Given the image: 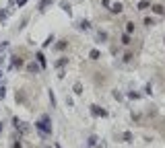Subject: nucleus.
<instances>
[{
    "mask_svg": "<svg viewBox=\"0 0 165 148\" xmlns=\"http://www.w3.org/2000/svg\"><path fill=\"white\" fill-rule=\"evenodd\" d=\"M79 29H82V31H89V29H91V23H89L87 19H82V21H79Z\"/></svg>",
    "mask_w": 165,
    "mask_h": 148,
    "instance_id": "nucleus-15",
    "label": "nucleus"
},
{
    "mask_svg": "<svg viewBox=\"0 0 165 148\" xmlns=\"http://www.w3.org/2000/svg\"><path fill=\"white\" fill-rule=\"evenodd\" d=\"M12 125H15V130H17L21 136H25V134H29V132H31V128L25 124V121H21L19 117H12Z\"/></svg>",
    "mask_w": 165,
    "mask_h": 148,
    "instance_id": "nucleus-2",
    "label": "nucleus"
},
{
    "mask_svg": "<svg viewBox=\"0 0 165 148\" xmlns=\"http://www.w3.org/2000/svg\"><path fill=\"white\" fill-rule=\"evenodd\" d=\"M12 58V64H11V70L12 68H21L25 62H23V58H19V56H11Z\"/></svg>",
    "mask_w": 165,
    "mask_h": 148,
    "instance_id": "nucleus-8",
    "label": "nucleus"
},
{
    "mask_svg": "<svg viewBox=\"0 0 165 148\" xmlns=\"http://www.w3.org/2000/svg\"><path fill=\"white\" fill-rule=\"evenodd\" d=\"M66 64H68V58H60V60H56V64H54V66L62 70L64 66H66Z\"/></svg>",
    "mask_w": 165,
    "mask_h": 148,
    "instance_id": "nucleus-16",
    "label": "nucleus"
},
{
    "mask_svg": "<svg viewBox=\"0 0 165 148\" xmlns=\"http://www.w3.org/2000/svg\"><path fill=\"white\" fill-rule=\"evenodd\" d=\"M128 97H130V99H134V101H138V99H141V95H138V93H134V91H130Z\"/></svg>",
    "mask_w": 165,
    "mask_h": 148,
    "instance_id": "nucleus-26",
    "label": "nucleus"
},
{
    "mask_svg": "<svg viewBox=\"0 0 165 148\" xmlns=\"http://www.w3.org/2000/svg\"><path fill=\"white\" fill-rule=\"evenodd\" d=\"M44 148H52V146H44Z\"/></svg>",
    "mask_w": 165,
    "mask_h": 148,
    "instance_id": "nucleus-40",
    "label": "nucleus"
},
{
    "mask_svg": "<svg viewBox=\"0 0 165 148\" xmlns=\"http://www.w3.org/2000/svg\"><path fill=\"white\" fill-rule=\"evenodd\" d=\"M122 43H124V46H130V43H132V39H130V35H128V33L122 35Z\"/></svg>",
    "mask_w": 165,
    "mask_h": 148,
    "instance_id": "nucleus-22",
    "label": "nucleus"
},
{
    "mask_svg": "<svg viewBox=\"0 0 165 148\" xmlns=\"http://www.w3.org/2000/svg\"><path fill=\"white\" fill-rule=\"evenodd\" d=\"M87 144H89V146H97V144H99V142H97V136H89Z\"/></svg>",
    "mask_w": 165,
    "mask_h": 148,
    "instance_id": "nucleus-23",
    "label": "nucleus"
},
{
    "mask_svg": "<svg viewBox=\"0 0 165 148\" xmlns=\"http://www.w3.org/2000/svg\"><path fill=\"white\" fill-rule=\"evenodd\" d=\"M66 47H68V39H60L58 43L54 46V49H58V52H64Z\"/></svg>",
    "mask_w": 165,
    "mask_h": 148,
    "instance_id": "nucleus-9",
    "label": "nucleus"
},
{
    "mask_svg": "<svg viewBox=\"0 0 165 148\" xmlns=\"http://www.w3.org/2000/svg\"><path fill=\"white\" fill-rule=\"evenodd\" d=\"M95 41H97V43H103V41H107V33H105V31H97V35H95Z\"/></svg>",
    "mask_w": 165,
    "mask_h": 148,
    "instance_id": "nucleus-12",
    "label": "nucleus"
},
{
    "mask_svg": "<svg viewBox=\"0 0 165 148\" xmlns=\"http://www.w3.org/2000/svg\"><path fill=\"white\" fill-rule=\"evenodd\" d=\"M144 25H147V27H153V25H155V19L147 17V19H144Z\"/></svg>",
    "mask_w": 165,
    "mask_h": 148,
    "instance_id": "nucleus-27",
    "label": "nucleus"
},
{
    "mask_svg": "<svg viewBox=\"0 0 165 148\" xmlns=\"http://www.w3.org/2000/svg\"><path fill=\"white\" fill-rule=\"evenodd\" d=\"M0 80H2V72H0Z\"/></svg>",
    "mask_w": 165,
    "mask_h": 148,
    "instance_id": "nucleus-39",
    "label": "nucleus"
},
{
    "mask_svg": "<svg viewBox=\"0 0 165 148\" xmlns=\"http://www.w3.org/2000/svg\"><path fill=\"white\" fill-rule=\"evenodd\" d=\"M47 95H50V103H52V107H56V97H54V93L50 91Z\"/></svg>",
    "mask_w": 165,
    "mask_h": 148,
    "instance_id": "nucleus-28",
    "label": "nucleus"
},
{
    "mask_svg": "<svg viewBox=\"0 0 165 148\" xmlns=\"http://www.w3.org/2000/svg\"><path fill=\"white\" fill-rule=\"evenodd\" d=\"M144 93H147V95H153V87H151V84H144Z\"/></svg>",
    "mask_w": 165,
    "mask_h": 148,
    "instance_id": "nucleus-29",
    "label": "nucleus"
},
{
    "mask_svg": "<svg viewBox=\"0 0 165 148\" xmlns=\"http://www.w3.org/2000/svg\"><path fill=\"white\" fill-rule=\"evenodd\" d=\"M54 148H62V146H60V144H54Z\"/></svg>",
    "mask_w": 165,
    "mask_h": 148,
    "instance_id": "nucleus-38",
    "label": "nucleus"
},
{
    "mask_svg": "<svg viewBox=\"0 0 165 148\" xmlns=\"http://www.w3.org/2000/svg\"><path fill=\"white\" fill-rule=\"evenodd\" d=\"M151 11H153L155 14H159V17H161V14H165V6H163V4H153V6H151Z\"/></svg>",
    "mask_w": 165,
    "mask_h": 148,
    "instance_id": "nucleus-11",
    "label": "nucleus"
},
{
    "mask_svg": "<svg viewBox=\"0 0 165 148\" xmlns=\"http://www.w3.org/2000/svg\"><path fill=\"white\" fill-rule=\"evenodd\" d=\"M132 58H134V56H132V54L128 52V54H124V58H122V62H126V64H128V62H132Z\"/></svg>",
    "mask_w": 165,
    "mask_h": 148,
    "instance_id": "nucleus-25",
    "label": "nucleus"
},
{
    "mask_svg": "<svg viewBox=\"0 0 165 148\" xmlns=\"http://www.w3.org/2000/svg\"><path fill=\"white\" fill-rule=\"evenodd\" d=\"M120 140H122V142H132V140H134V134H132V132H122V134H120Z\"/></svg>",
    "mask_w": 165,
    "mask_h": 148,
    "instance_id": "nucleus-10",
    "label": "nucleus"
},
{
    "mask_svg": "<svg viewBox=\"0 0 165 148\" xmlns=\"http://www.w3.org/2000/svg\"><path fill=\"white\" fill-rule=\"evenodd\" d=\"M4 97H6V89H4V87H0V99H4Z\"/></svg>",
    "mask_w": 165,
    "mask_h": 148,
    "instance_id": "nucleus-31",
    "label": "nucleus"
},
{
    "mask_svg": "<svg viewBox=\"0 0 165 148\" xmlns=\"http://www.w3.org/2000/svg\"><path fill=\"white\" fill-rule=\"evenodd\" d=\"M35 130L39 132L41 138L52 136V119H50V115H41V117L37 119L35 121Z\"/></svg>",
    "mask_w": 165,
    "mask_h": 148,
    "instance_id": "nucleus-1",
    "label": "nucleus"
},
{
    "mask_svg": "<svg viewBox=\"0 0 165 148\" xmlns=\"http://www.w3.org/2000/svg\"><path fill=\"white\" fill-rule=\"evenodd\" d=\"M12 6H15V2H11V4H8V8L0 11V21H2V23H4V21H6V19L11 17V12H12Z\"/></svg>",
    "mask_w": 165,
    "mask_h": 148,
    "instance_id": "nucleus-4",
    "label": "nucleus"
},
{
    "mask_svg": "<svg viewBox=\"0 0 165 148\" xmlns=\"http://www.w3.org/2000/svg\"><path fill=\"white\" fill-rule=\"evenodd\" d=\"M109 11L114 12V14H120V12L124 11V6H122L120 2H116V4H109Z\"/></svg>",
    "mask_w": 165,
    "mask_h": 148,
    "instance_id": "nucleus-13",
    "label": "nucleus"
},
{
    "mask_svg": "<svg viewBox=\"0 0 165 148\" xmlns=\"http://www.w3.org/2000/svg\"><path fill=\"white\" fill-rule=\"evenodd\" d=\"M126 33H128V35L134 33V23H126Z\"/></svg>",
    "mask_w": 165,
    "mask_h": 148,
    "instance_id": "nucleus-24",
    "label": "nucleus"
},
{
    "mask_svg": "<svg viewBox=\"0 0 165 148\" xmlns=\"http://www.w3.org/2000/svg\"><path fill=\"white\" fill-rule=\"evenodd\" d=\"M15 4H17V6H25V4H27V0H17Z\"/></svg>",
    "mask_w": 165,
    "mask_h": 148,
    "instance_id": "nucleus-33",
    "label": "nucleus"
},
{
    "mask_svg": "<svg viewBox=\"0 0 165 148\" xmlns=\"http://www.w3.org/2000/svg\"><path fill=\"white\" fill-rule=\"evenodd\" d=\"M27 21H29V19H27V17H25V19H23V21H21V25H19V29H23V27H25V25H27Z\"/></svg>",
    "mask_w": 165,
    "mask_h": 148,
    "instance_id": "nucleus-34",
    "label": "nucleus"
},
{
    "mask_svg": "<svg viewBox=\"0 0 165 148\" xmlns=\"http://www.w3.org/2000/svg\"><path fill=\"white\" fill-rule=\"evenodd\" d=\"M147 8H151V2L149 0H141L138 2V11H147Z\"/></svg>",
    "mask_w": 165,
    "mask_h": 148,
    "instance_id": "nucleus-18",
    "label": "nucleus"
},
{
    "mask_svg": "<svg viewBox=\"0 0 165 148\" xmlns=\"http://www.w3.org/2000/svg\"><path fill=\"white\" fill-rule=\"evenodd\" d=\"M15 97H17V103H21V105H27V95H25V91H23V89H19Z\"/></svg>",
    "mask_w": 165,
    "mask_h": 148,
    "instance_id": "nucleus-5",
    "label": "nucleus"
},
{
    "mask_svg": "<svg viewBox=\"0 0 165 148\" xmlns=\"http://www.w3.org/2000/svg\"><path fill=\"white\" fill-rule=\"evenodd\" d=\"M72 91L76 93V95H82V82H74V87H72Z\"/></svg>",
    "mask_w": 165,
    "mask_h": 148,
    "instance_id": "nucleus-20",
    "label": "nucleus"
},
{
    "mask_svg": "<svg viewBox=\"0 0 165 148\" xmlns=\"http://www.w3.org/2000/svg\"><path fill=\"white\" fill-rule=\"evenodd\" d=\"M27 72H31V74H39L41 68H39V64H35V62H29V64H27Z\"/></svg>",
    "mask_w": 165,
    "mask_h": 148,
    "instance_id": "nucleus-7",
    "label": "nucleus"
},
{
    "mask_svg": "<svg viewBox=\"0 0 165 148\" xmlns=\"http://www.w3.org/2000/svg\"><path fill=\"white\" fill-rule=\"evenodd\" d=\"M101 4H103L105 8H109V4H112V2H109V0H101Z\"/></svg>",
    "mask_w": 165,
    "mask_h": 148,
    "instance_id": "nucleus-35",
    "label": "nucleus"
},
{
    "mask_svg": "<svg viewBox=\"0 0 165 148\" xmlns=\"http://www.w3.org/2000/svg\"><path fill=\"white\" fill-rule=\"evenodd\" d=\"M89 58H91V60H99V58H101V52H99V49H91V52H89Z\"/></svg>",
    "mask_w": 165,
    "mask_h": 148,
    "instance_id": "nucleus-19",
    "label": "nucleus"
},
{
    "mask_svg": "<svg viewBox=\"0 0 165 148\" xmlns=\"http://www.w3.org/2000/svg\"><path fill=\"white\" fill-rule=\"evenodd\" d=\"M52 41H56V37H54V35H47L46 41H44V47H50V46H52Z\"/></svg>",
    "mask_w": 165,
    "mask_h": 148,
    "instance_id": "nucleus-21",
    "label": "nucleus"
},
{
    "mask_svg": "<svg viewBox=\"0 0 165 148\" xmlns=\"http://www.w3.org/2000/svg\"><path fill=\"white\" fill-rule=\"evenodd\" d=\"M2 64H4V56H0V66H2Z\"/></svg>",
    "mask_w": 165,
    "mask_h": 148,
    "instance_id": "nucleus-36",
    "label": "nucleus"
},
{
    "mask_svg": "<svg viewBox=\"0 0 165 148\" xmlns=\"http://www.w3.org/2000/svg\"><path fill=\"white\" fill-rule=\"evenodd\" d=\"M60 8H62V11L66 12L68 17H70V14H72V8H70V4H68L66 0H62V2H60Z\"/></svg>",
    "mask_w": 165,
    "mask_h": 148,
    "instance_id": "nucleus-14",
    "label": "nucleus"
},
{
    "mask_svg": "<svg viewBox=\"0 0 165 148\" xmlns=\"http://www.w3.org/2000/svg\"><path fill=\"white\" fill-rule=\"evenodd\" d=\"M52 2H54V0H41V2H39V6H37V8H39V12H44L47 6L52 4Z\"/></svg>",
    "mask_w": 165,
    "mask_h": 148,
    "instance_id": "nucleus-17",
    "label": "nucleus"
},
{
    "mask_svg": "<svg viewBox=\"0 0 165 148\" xmlns=\"http://www.w3.org/2000/svg\"><path fill=\"white\" fill-rule=\"evenodd\" d=\"M11 148H23L21 146V142H19V140H15V142H12V146Z\"/></svg>",
    "mask_w": 165,
    "mask_h": 148,
    "instance_id": "nucleus-32",
    "label": "nucleus"
},
{
    "mask_svg": "<svg viewBox=\"0 0 165 148\" xmlns=\"http://www.w3.org/2000/svg\"><path fill=\"white\" fill-rule=\"evenodd\" d=\"M89 109H91V115H93V117H107V111L103 107H99V105H91Z\"/></svg>",
    "mask_w": 165,
    "mask_h": 148,
    "instance_id": "nucleus-3",
    "label": "nucleus"
},
{
    "mask_svg": "<svg viewBox=\"0 0 165 148\" xmlns=\"http://www.w3.org/2000/svg\"><path fill=\"white\" fill-rule=\"evenodd\" d=\"M114 99H118V101H122V93H120V91H114Z\"/></svg>",
    "mask_w": 165,
    "mask_h": 148,
    "instance_id": "nucleus-30",
    "label": "nucleus"
},
{
    "mask_svg": "<svg viewBox=\"0 0 165 148\" xmlns=\"http://www.w3.org/2000/svg\"><path fill=\"white\" fill-rule=\"evenodd\" d=\"M35 58H37V64H39V68L44 70V68H46V64H47V60H46V56H44V52H37Z\"/></svg>",
    "mask_w": 165,
    "mask_h": 148,
    "instance_id": "nucleus-6",
    "label": "nucleus"
},
{
    "mask_svg": "<svg viewBox=\"0 0 165 148\" xmlns=\"http://www.w3.org/2000/svg\"><path fill=\"white\" fill-rule=\"evenodd\" d=\"M2 130H4V121H0V132H2Z\"/></svg>",
    "mask_w": 165,
    "mask_h": 148,
    "instance_id": "nucleus-37",
    "label": "nucleus"
}]
</instances>
